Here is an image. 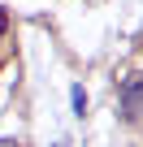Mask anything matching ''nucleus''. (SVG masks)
<instances>
[{
	"label": "nucleus",
	"instance_id": "obj_1",
	"mask_svg": "<svg viewBox=\"0 0 143 147\" xmlns=\"http://www.w3.org/2000/svg\"><path fill=\"white\" fill-rule=\"evenodd\" d=\"M117 113L126 121H139L143 117V74H130L121 82V100H117Z\"/></svg>",
	"mask_w": 143,
	"mask_h": 147
},
{
	"label": "nucleus",
	"instance_id": "obj_2",
	"mask_svg": "<svg viewBox=\"0 0 143 147\" xmlns=\"http://www.w3.org/2000/svg\"><path fill=\"white\" fill-rule=\"evenodd\" d=\"M69 95H74V113H87V91H83V87H74Z\"/></svg>",
	"mask_w": 143,
	"mask_h": 147
},
{
	"label": "nucleus",
	"instance_id": "obj_3",
	"mask_svg": "<svg viewBox=\"0 0 143 147\" xmlns=\"http://www.w3.org/2000/svg\"><path fill=\"white\" fill-rule=\"evenodd\" d=\"M5 30H9V13L0 9V39H5Z\"/></svg>",
	"mask_w": 143,
	"mask_h": 147
},
{
	"label": "nucleus",
	"instance_id": "obj_4",
	"mask_svg": "<svg viewBox=\"0 0 143 147\" xmlns=\"http://www.w3.org/2000/svg\"><path fill=\"white\" fill-rule=\"evenodd\" d=\"M0 147H22V143L18 138H0Z\"/></svg>",
	"mask_w": 143,
	"mask_h": 147
}]
</instances>
